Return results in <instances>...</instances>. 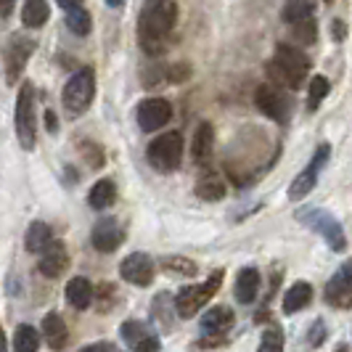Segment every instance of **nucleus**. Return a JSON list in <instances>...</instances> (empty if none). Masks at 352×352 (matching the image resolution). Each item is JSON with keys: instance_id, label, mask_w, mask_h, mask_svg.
<instances>
[{"instance_id": "29", "label": "nucleus", "mask_w": 352, "mask_h": 352, "mask_svg": "<svg viewBox=\"0 0 352 352\" xmlns=\"http://www.w3.org/2000/svg\"><path fill=\"white\" fill-rule=\"evenodd\" d=\"M67 27H69L74 35L85 37V35H90V30H93V19H90L88 11L80 6V8L67 11Z\"/></svg>"}, {"instance_id": "4", "label": "nucleus", "mask_w": 352, "mask_h": 352, "mask_svg": "<svg viewBox=\"0 0 352 352\" xmlns=\"http://www.w3.org/2000/svg\"><path fill=\"white\" fill-rule=\"evenodd\" d=\"M14 124H16V138H19V143H21V148L32 151L37 141L35 88H32V82H21V90H19V96H16Z\"/></svg>"}, {"instance_id": "20", "label": "nucleus", "mask_w": 352, "mask_h": 352, "mask_svg": "<svg viewBox=\"0 0 352 352\" xmlns=\"http://www.w3.org/2000/svg\"><path fill=\"white\" fill-rule=\"evenodd\" d=\"M257 292H260V273L254 267L239 270V276H236V300L241 305H249V302H254Z\"/></svg>"}, {"instance_id": "32", "label": "nucleus", "mask_w": 352, "mask_h": 352, "mask_svg": "<svg viewBox=\"0 0 352 352\" xmlns=\"http://www.w3.org/2000/svg\"><path fill=\"white\" fill-rule=\"evenodd\" d=\"M257 352H283V331L270 326L263 334V342H260V350Z\"/></svg>"}, {"instance_id": "31", "label": "nucleus", "mask_w": 352, "mask_h": 352, "mask_svg": "<svg viewBox=\"0 0 352 352\" xmlns=\"http://www.w3.org/2000/svg\"><path fill=\"white\" fill-rule=\"evenodd\" d=\"M292 35L297 43L302 45H313L318 40V27H316V19H305V21H297L292 24Z\"/></svg>"}, {"instance_id": "44", "label": "nucleus", "mask_w": 352, "mask_h": 352, "mask_svg": "<svg viewBox=\"0 0 352 352\" xmlns=\"http://www.w3.org/2000/svg\"><path fill=\"white\" fill-rule=\"evenodd\" d=\"M326 3H331V0H326Z\"/></svg>"}, {"instance_id": "14", "label": "nucleus", "mask_w": 352, "mask_h": 352, "mask_svg": "<svg viewBox=\"0 0 352 352\" xmlns=\"http://www.w3.org/2000/svg\"><path fill=\"white\" fill-rule=\"evenodd\" d=\"M90 241H93V247L98 249V252L109 254V252L120 249V244L124 241V228L120 226V220L104 217V220L96 223V228L90 233Z\"/></svg>"}, {"instance_id": "11", "label": "nucleus", "mask_w": 352, "mask_h": 352, "mask_svg": "<svg viewBox=\"0 0 352 352\" xmlns=\"http://www.w3.org/2000/svg\"><path fill=\"white\" fill-rule=\"evenodd\" d=\"M135 117H138V127L143 133H157L173 120V104L167 98H159V96L146 98L135 109Z\"/></svg>"}, {"instance_id": "26", "label": "nucleus", "mask_w": 352, "mask_h": 352, "mask_svg": "<svg viewBox=\"0 0 352 352\" xmlns=\"http://www.w3.org/2000/svg\"><path fill=\"white\" fill-rule=\"evenodd\" d=\"M40 350V331L30 323H21L14 334V352H37Z\"/></svg>"}, {"instance_id": "15", "label": "nucleus", "mask_w": 352, "mask_h": 352, "mask_svg": "<svg viewBox=\"0 0 352 352\" xmlns=\"http://www.w3.org/2000/svg\"><path fill=\"white\" fill-rule=\"evenodd\" d=\"M69 267V252L61 241H51L48 247L40 252V263L37 270L45 276V278H58L64 276V270Z\"/></svg>"}, {"instance_id": "19", "label": "nucleus", "mask_w": 352, "mask_h": 352, "mask_svg": "<svg viewBox=\"0 0 352 352\" xmlns=\"http://www.w3.org/2000/svg\"><path fill=\"white\" fill-rule=\"evenodd\" d=\"M67 302L74 310H88L90 302H93V283L85 276H74L67 283Z\"/></svg>"}, {"instance_id": "37", "label": "nucleus", "mask_w": 352, "mask_h": 352, "mask_svg": "<svg viewBox=\"0 0 352 352\" xmlns=\"http://www.w3.org/2000/svg\"><path fill=\"white\" fill-rule=\"evenodd\" d=\"M80 352H114L111 344H106V342H98V344H88V347H82Z\"/></svg>"}, {"instance_id": "6", "label": "nucleus", "mask_w": 352, "mask_h": 352, "mask_svg": "<svg viewBox=\"0 0 352 352\" xmlns=\"http://www.w3.org/2000/svg\"><path fill=\"white\" fill-rule=\"evenodd\" d=\"M297 220H300L302 226H307L310 230H316L318 236H323L326 244L334 249V252H344L347 249V236H344L339 220H336L331 212L318 210V207H307V210L297 212Z\"/></svg>"}, {"instance_id": "36", "label": "nucleus", "mask_w": 352, "mask_h": 352, "mask_svg": "<svg viewBox=\"0 0 352 352\" xmlns=\"http://www.w3.org/2000/svg\"><path fill=\"white\" fill-rule=\"evenodd\" d=\"M167 77H170L173 82H177V80H183V77H188V67H183V64H180V67H173V69H170V74H167Z\"/></svg>"}, {"instance_id": "3", "label": "nucleus", "mask_w": 352, "mask_h": 352, "mask_svg": "<svg viewBox=\"0 0 352 352\" xmlns=\"http://www.w3.org/2000/svg\"><path fill=\"white\" fill-rule=\"evenodd\" d=\"M93 96H96V72L90 67H82V69L74 72L64 85V93H61L64 111L69 117H80L93 104Z\"/></svg>"}, {"instance_id": "16", "label": "nucleus", "mask_w": 352, "mask_h": 352, "mask_svg": "<svg viewBox=\"0 0 352 352\" xmlns=\"http://www.w3.org/2000/svg\"><path fill=\"white\" fill-rule=\"evenodd\" d=\"M233 329V310L220 305V307H212L210 313H204L201 318V331L212 339H220L223 334H228Z\"/></svg>"}, {"instance_id": "8", "label": "nucleus", "mask_w": 352, "mask_h": 352, "mask_svg": "<svg viewBox=\"0 0 352 352\" xmlns=\"http://www.w3.org/2000/svg\"><path fill=\"white\" fill-rule=\"evenodd\" d=\"M254 106L263 111L267 120H273V122H286L289 120V114H292V98L283 93V88L278 85H270V82H265L260 88L254 90Z\"/></svg>"}, {"instance_id": "42", "label": "nucleus", "mask_w": 352, "mask_h": 352, "mask_svg": "<svg viewBox=\"0 0 352 352\" xmlns=\"http://www.w3.org/2000/svg\"><path fill=\"white\" fill-rule=\"evenodd\" d=\"M124 0H106V6H111V8H120Z\"/></svg>"}, {"instance_id": "22", "label": "nucleus", "mask_w": 352, "mask_h": 352, "mask_svg": "<svg viewBox=\"0 0 352 352\" xmlns=\"http://www.w3.org/2000/svg\"><path fill=\"white\" fill-rule=\"evenodd\" d=\"M51 19V6H48V0H24V6H21V21H24V27H43L45 21Z\"/></svg>"}, {"instance_id": "27", "label": "nucleus", "mask_w": 352, "mask_h": 352, "mask_svg": "<svg viewBox=\"0 0 352 352\" xmlns=\"http://www.w3.org/2000/svg\"><path fill=\"white\" fill-rule=\"evenodd\" d=\"M313 14H316V0H289L283 6V21H289V24L313 19Z\"/></svg>"}, {"instance_id": "30", "label": "nucleus", "mask_w": 352, "mask_h": 352, "mask_svg": "<svg viewBox=\"0 0 352 352\" xmlns=\"http://www.w3.org/2000/svg\"><path fill=\"white\" fill-rule=\"evenodd\" d=\"M329 90H331V82L326 77L316 74L310 80V85H307V106H310V111H316L318 106H320V101L329 96Z\"/></svg>"}, {"instance_id": "23", "label": "nucleus", "mask_w": 352, "mask_h": 352, "mask_svg": "<svg viewBox=\"0 0 352 352\" xmlns=\"http://www.w3.org/2000/svg\"><path fill=\"white\" fill-rule=\"evenodd\" d=\"M196 196L204 201H220L226 196V180L217 173H204L196 183Z\"/></svg>"}, {"instance_id": "38", "label": "nucleus", "mask_w": 352, "mask_h": 352, "mask_svg": "<svg viewBox=\"0 0 352 352\" xmlns=\"http://www.w3.org/2000/svg\"><path fill=\"white\" fill-rule=\"evenodd\" d=\"M14 3L16 0H0V16H8L14 11Z\"/></svg>"}, {"instance_id": "5", "label": "nucleus", "mask_w": 352, "mask_h": 352, "mask_svg": "<svg viewBox=\"0 0 352 352\" xmlns=\"http://www.w3.org/2000/svg\"><path fill=\"white\" fill-rule=\"evenodd\" d=\"M146 159L148 164L159 170V173H173L180 167L183 162V135L170 130V133H162L154 141L148 143L146 148Z\"/></svg>"}, {"instance_id": "41", "label": "nucleus", "mask_w": 352, "mask_h": 352, "mask_svg": "<svg viewBox=\"0 0 352 352\" xmlns=\"http://www.w3.org/2000/svg\"><path fill=\"white\" fill-rule=\"evenodd\" d=\"M0 352H8V344H6V334H3V329H0Z\"/></svg>"}, {"instance_id": "34", "label": "nucleus", "mask_w": 352, "mask_h": 352, "mask_svg": "<svg viewBox=\"0 0 352 352\" xmlns=\"http://www.w3.org/2000/svg\"><path fill=\"white\" fill-rule=\"evenodd\" d=\"M159 350H162V344H159V339L154 334L143 336L141 342L133 347V352H159Z\"/></svg>"}, {"instance_id": "10", "label": "nucleus", "mask_w": 352, "mask_h": 352, "mask_svg": "<svg viewBox=\"0 0 352 352\" xmlns=\"http://www.w3.org/2000/svg\"><path fill=\"white\" fill-rule=\"evenodd\" d=\"M329 157H331V146H329V143H320L316 148V154H313V162L302 170L300 175L294 177V183H292V188H289V199H292V201H302L305 196L316 188L318 173L326 167Z\"/></svg>"}, {"instance_id": "1", "label": "nucleus", "mask_w": 352, "mask_h": 352, "mask_svg": "<svg viewBox=\"0 0 352 352\" xmlns=\"http://www.w3.org/2000/svg\"><path fill=\"white\" fill-rule=\"evenodd\" d=\"M177 21L175 0H146L138 16V40L141 48L151 56H159L167 45V37Z\"/></svg>"}, {"instance_id": "17", "label": "nucleus", "mask_w": 352, "mask_h": 352, "mask_svg": "<svg viewBox=\"0 0 352 352\" xmlns=\"http://www.w3.org/2000/svg\"><path fill=\"white\" fill-rule=\"evenodd\" d=\"M43 339L45 344L51 347L53 352H61L67 347V339H69V331H67V323L58 313H48L43 318Z\"/></svg>"}, {"instance_id": "18", "label": "nucleus", "mask_w": 352, "mask_h": 352, "mask_svg": "<svg viewBox=\"0 0 352 352\" xmlns=\"http://www.w3.org/2000/svg\"><path fill=\"white\" fill-rule=\"evenodd\" d=\"M212 148H214V127L210 122H201L194 133V143H191V154H194L196 164H207L212 159Z\"/></svg>"}, {"instance_id": "40", "label": "nucleus", "mask_w": 352, "mask_h": 352, "mask_svg": "<svg viewBox=\"0 0 352 352\" xmlns=\"http://www.w3.org/2000/svg\"><path fill=\"white\" fill-rule=\"evenodd\" d=\"M45 122H48V130L56 133V127H58V124H56V114H53V111H45Z\"/></svg>"}, {"instance_id": "39", "label": "nucleus", "mask_w": 352, "mask_h": 352, "mask_svg": "<svg viewBox=\"0 0 352 352\" xmlns=\"http://www.w3.org/2000/svg\"><path fill=\"white\" fill-rule=\"evenodd\" d=\"M58 6H61L64 11H72V8H80V6H82V0H58Z\"/></svg>"}, {"instance_id": "13", "label": "nucleus", "mask_w": 352, "mask_h": 352, "mask_svg": "<svg viewBox=\"0 0 352 352\" xmlns=\"http://www.w3.org/2000/svg\"><path fill=\"white\" fill-rule=\"evenodd\" d=\"M120 276L133 286H148L154 281V260L143 252H133L120 265Z\"/></svg>"}, {"instance_id": "24", "label": "nucleus", "mask_w": 352, "mask_h": 352, "mask_svg": "<svg viewBox=\"0 0 352 352\" xmlns=\"http://www.w3.org/2000/svg\"><path fill=\"white\" fill-rule=\"evenodd\" d=\"M88 201L93 210H109V207L117 201V186H114V180H109V177L98 180V183L90 188Z\"/></svg>"}, {"instance_id": "9", "label": "nucleus", "mask_w": 352, "mask_h": 352, "mask_svg": "<svg viewBox=\"0 0 352 352\" xmlns=\"http://www.w3.org/2000/svg\"><path fill=\"white\" fill-rule=\"evenodd\" d=\"M35 53V40L24 35H14L8 40L6 51H3V61H6V82L8 85H16L19 77H21V69L27 67L30 56Z\"/></svg>"}, {"instance_id": "43", "label": "nucleus", "mask_w": 352, "mask_h": 352, "mask_svg": "<svg viewBox=\"0 0 352 352\" xmlns=\"http://www.w3.org/2000/svg\"><path fill=\"white\" fill-rule=\"evenodd\" d=\"M336 352H347V350H344V347H336Z\"/></svg>"}, {"instance_id": "33", "label": "nucleus", "mask_w": 352, "mask_h": 352, "mask_svg": "<svg viewBox=\"0 0 352 352\" xmlns=\"http://www.w3.org/2000/svg\"><path fill=\"white\" fill-rule=\"evenodd\" d=\"M143 336H148V331H146V326H143L141 320H127V323H122V339L130 347H135Z\"/></svg>"}, {"instance_id": "2", "label": "nucleus", "mask_w": 352, "mask_h": 352, "mask_svg": "<svg viewBox=\"0 0 352 352\" xmlns=\"http://www.w3.org/2000/svg\"><path fill=\"white\" fill-rule=\"evenodd\" d=\"M270 74L286 88L300 90L305 85V77L310 74V58L300 48L281 43V45H276V56L270 61Z\"/></svg>"}, {"instance_id": "25", "label": "nucleus", "mask_w": 352, "mask_h": 352, "mask_svg": "<svg viewBox=\"0 0 352 352\" xmlns=\"http://www.w3.org/2000/svg\"><path fill=\"white\" fill-rule=\"evenodd\" d=\"M53 241L51 228L43 223V220H35L30 228H27V236H24V244H27V252H43Z\"/></svg>"}, {"instance_id": "12", "label": "nucleus", "mask_w": 352, "mask_h": 352, "mask_svg": "<svg viewBox=\"0 0 352 352\" xmlns=\"http://www.w3.org/2000/svg\"><path fill=\"white\" fill-rule=\"evenodd\" d=\"M323 297H326V302H329L331 307H336V310L352 307V257L331 276V281L326 283Z\"/></svg>"}, {"instance_id": "28", "label": "nucleus", "mask_w": 352, "mask_h": 352, "mask_svg": "<svg viewBox=\"0 0 352 352\" xmlns=\"http://www.w3.org/2000/svg\"><path fill=\"white\" fill-rule=\"evenodd\" d=\"M162 267H164L170 276H183V278H194L196 273H199L196 263L188 260V257H164V260H162Z\"/></svg>"}, {"instance_id": "35", "label": "nucleus", "mask_w": 352, "mask_h": 352, "mask_svg": "<svg viewBox=\"0 0 352 352\" xmlns=\"http://www.w3.org/2000/svg\"><path fill=\"white\" fill-rule=\"evenodd\" d=\"M331 32H334V40H344V32H347V27H344V21H342V19H334V24H331Z\"/></svg>"}, {"instance_id": "7", "label": "nucleus", "mask_w": 352, "mask_h": 352, "mask_svg": "<svg viewBox=\"0 0 352 352\" xmlns=\"http://www.w3.org/2000/svg\"><path fill=\"white\" fill-rule=\"evenodd\" d=\"M223 283V270H214L210 278L199 286H186L180 294L175 297V313L180 318H194L207 302L214 297V292Z\"/></svg>"}, {"instance_id": "21", "label": "nucleus", "mask_w": 352, "mask_h": 352, "mask_svg": "<svg viewBox=\"0 0 352 352\" xmlns=\"http://www.w3.org/2000/svg\"><path fill=\"white\" fill-rule=\"evenodd\" d=\"M310 300H313V286L307 281H297L294 286H289V292L283 294V313L292 316V313L302 310L305 305H310Z\"/></svg>"}]
</instances>
